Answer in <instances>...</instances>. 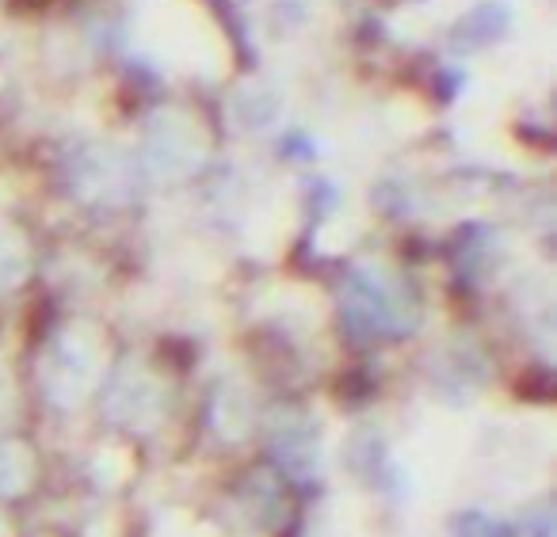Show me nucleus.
Wrapping results in <instances>:
<instances>
[{
    "label": "nucleus",
    "instance_id": "1",
    "mask_svg": "<svg viewBox=\"0 0 557 537\" xmlns=\"http://www.w3.org/2000/svg\"><path fill=\"white\" fill-rule=\"evenodd\" d=\"M35 480V458L16 438H0V496H20Z\"/></svg>",
    "mask_w": 557,
    "mask_h": 537
},
{
    "label": "nucleus",
    "instance_id": "2",
    "mask_svg": "<svg viewBox=\"0 0 557 537\" xmlns=\"http://www.w3.org/2000/svg\"><path fill=\"white\" fill-rule=\"evenodd\" d=\"M0 537H12V529H9V519L0 514Z\"/></svg>",
    "mask_w": 557,
    "mask_h": 537
}]
</instances>
